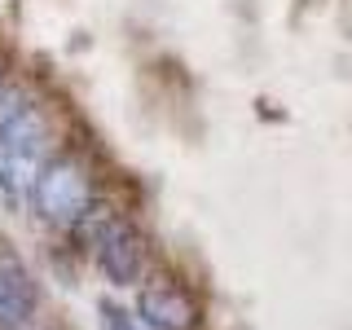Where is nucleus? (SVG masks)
<instances>
[{"instance_id": "f257e3e1", "label": "nucleus", "mask_w": 352, "mask_h": 330, "mask_svg": "<svg viewBox=\"0 0 352 330\" xmlns=\"http://www.w3.org/2000/svg\"><path fill=\"white\" fill-rule=\"evenodd\" d=\"M31 207L40 212L44 225H58V229L84 225L88 212H93V172H88V163L71 150L49 154L31 176Z\"/></svg>"}, {"instance_id": "f03ea898", "label": "nucleus", "mask_w": 352, "mask_h": 330, "mask_svg": "<svg viewBox=\"0 0 352 330\" xmlns=\"http://www.w3.org/2000/svg\"><path fill=\"white\" fill-rule=\"evenodd\" d=\"M146 238H141V229L132 225L124 216H110L97 225L93 234V260L97 269H102V278L110 286H137L141 273H146Z\"/></svg>"}, {"instance_id": "7ed1b4c3", "label": "nucleus", "mask_w": 352, "mask_h": 330, "mask_svg": "<svg viewBox=\"0 0 352 330\" xmlns=\"http://www.w3.org/2000/svg\"><path fill=\"white\" fill-rule=\"evenodd\" d=\"M137 317L150 330H198L203 326V304L194 300V291L185 282L154 273L137 291Z\"/></svg>"}, {"instance_id": "20e7f679", "label": "nucleus", "mask_w": 352, "mask_h": 330, "mask_svg": "<svg viewBox=\"0 0 352 330\" xmlns=\"http://www.w3.org/2000/svg\"><path fill=\"white\" fill-rule=\"evenodd\" d=\"M36 308H40V286L31 278V269L9 247H0V330L31 326Z\"/></svg>"}, {"instance_id": "39448f33", "label": "nucleus", "mask_w": 352, "mask_h": 330, "mask_svg": "<svg viewBox=\"0 0 352 330\" xmlns=\"http://www.w3.org/2000/svg\"><path fill=\"white\" fill-rule=\"evenodd\" d=\"M97 313H102V330H141L137 317H132L128 308H119L115 300H102V304H97Z\"/></svg>"}, {"instance_id": "423d86ee", "label": "nucleus", "mask_w": 352, "mask_h": 330, "mask_svg": "<svg viewBox=\"0 0 352 330\" xmlns=\"http://www.w3.org/2000/svg\"><path fill=\"white\" fill-rule=\"evenodd\" d=\"M0 84H5V66H0Z\"/></svg>"}]
</instances>
